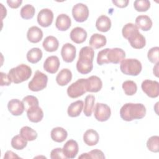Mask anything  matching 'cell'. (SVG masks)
<instances>
[{
    "mask_svg": "<svg viewBox=\"0 0 159 159\" xmlns=\"http://www.w3.org/2000/svg\"><path fill=\"white\" fill-rule=\"evenodd\" d=\"M86 87L87 92L97 93L101 89L102 82L98 76H91L86 79Z\"/></svg>",
    "mask_w": 159,
    "mask_h": 159,
    "instance_id": "16",
    "label": "cell"
},
{
    "mask_svg": "<svg viewBox=\"0 0 159 159\" xmlns=\"http://www.w3.org/2000/svg\"><path fill=\"white\" fill-rule=\"evenodd\" d=\"M71 24V19L66 14H59L55 21V26L60 31H65L68 30L70 27Z\"/></svg>",
    "mask_w": 159,
    "mask_h": 159,
    "instance_id": "20",
    "label": "cell"
},
{
    "mask_svg": "<svg viewBox=\"0 0 159 159\" xmlns=\"http://www.w3.org/2000/svg\"><path fill=\"white\" fill-rule=\"evenodd\" d=\"M22 102L24 103L25 111L32 106H39L38 99L35 96L32 95L25 96L22 99Z\"/></svg>",
    "mask_w": 159,
    "mask_h": 159,
    "instance_id": "39",
    "label": "cell"
},
{
    "mask_svg": "<svg viewBox=\"0 0 159 159\" xmlns=\"http://www.w3.org/2000/svg\"><path fill=\"white\" fill-rule=\"evenodd\" d=\"M76 47L70 43H65L61 50V55L64 61L72 62L76 57Z\"/></svg>",
    "mask_w": 159,
    "mask_h": 159,
    "instance_id": "13",
    "label": "cell"
},
{
    "mask_svg": "<svg viewBox=\"0 0 159 159\" xmlns=\"http://www.w3.org/2000/svg\"><path fill=\"white\" fill-rule=\"evenodd\" d=\"M20 135L27 141L35 140L37 137V132L29 126L22 127L20 130Z\"/></svg>",
    "mask_w": 159,
    "mask_h": 159,
    "instance_id": "31",
    "label": "cell"
},
{
    "mask_svg": "<svg viewBox=\"0 0 159 159\" xmlns=\"http://www.w3.org/2000/svg\"><path fill=\"white\" fill-rule=\"evenodd\" d=\"M60 62L58 57L52 55L46 58L43 63V69L48 73L51 74L55 73L59 67Z\"/></svg>",
    "mask_w": 159,
    "mask_h": 159,
    "instance_id": "15",
    "label": "cell"
},
{
    "mask_svg": "<svg viewBox=\"0 0 159 159\" xmlns=\"http://www.w3.org/2000/svg\"><path fill=\"white\" fill-rule=\"evenodd\" d=\"M72 15L75 20L78 22H83L89 16L88 6L83 3H77L72 8Z\"/></svg>",
    "mask_w": 159,
    "mask_h": 159,
    "instance_id": "11",
    "label": "cell"
},
{
    "mask_svg": "<svg viewBox=\"0 0 159 159\" xmlns=\"http://www.w3.org/2000/svg\"><path fill=\"white\" fill-rule=\"evenodd\" d=\"M147 147L148 149L155 153L159 152V137L157 135L152 136L147 142Z\"/></svg>",
    "mask_w": 159,
    "mask_h": 159,
    "instance_id": "37",
    "label": "cell"
},
{
    "mask_svg": "<svg viewBox=\"0 0 159 159\" xmlns=\"http://www.w3.org/2000/svg\"><path fill=\"white\" fill-rule=\"evenodd\" d=\"M62 149L66 158H74L79 151L78 144L76 141L70 139L65 143Z\"/></svg>",
    "mask_w": 159,
    "mask_h": 159,
    "instance_id": "14",
    "label": "cell"
},
{
    "mask_svg": "<svg viewBox=\"0 0 159 159\" xmlns=\"http://www.w3.org/2000/svg\"><path fill=\"white\" fill-rule=\"evenodd\" d=\"M11 146L13 148L19 150L24 149L27 145V141L25 140L20 134L15 135L11 140Z\"/></svg>",
    "mask_w": 159,
    "mask_h": 159,
    "instance_id": "33",
    "label": "cell"
},
{
    "mask_svg": "<svg viewBox=\"0 0 159 159\" xmlns=\"http://www.w3.org/2000/svg\"><path fill=\"white\" fill-rule=\"evenodd\" d=\"M7 108L10 113L15 116L22 115L25 110L23 102L17 99L10 100L7 103Z\"/></svg>",
    "mask_w": 159,
    "mask_h": 159,
    "instance_id": "17",
    "label": "cell"
},
{
    "mask_svg": "<svg viewBox=\"0 0 159 159\" xmlns=\"http://www.w3.org/2000/svg\"><path fill=\"white\" fill-rule=\"evenodd\" d=\"M53 20V13L48 8L41 9L37 15V22L38 24L43 27H49Z\"/></svg>",
    "mask_w": 159,
    "mask_h": 159,
    "instance_id": "12",
    "label": "cell"
},
{
    "mask_svg": "<svg viewBox=\"0 0 159 159\" xmlns=\"http://www.w3.org/2000/svg\"><path fill=\"white\" fill-rule=\"evenodd\" d=\"M86 79H78L70 84L67 88V94L71 98H77L81 96L86 91Z\"/></svg>",
    "mask_w": 159,
    "mask_h": 159,
    "instance_id": "8",
    "label": "cell"
},
{
    "mask_svg": "<svg viewBox=\"0 0 159 159\" xmlns=\"http://www.w3.org/2000/svg\"><path fill=\"white\" fill-rule=\"evenodd\" d=\"M135 9L138 12H145L150 7V2L148 0H136L134 2Z\"/></svg>",
    "mask_w": 159,
    "mask_h": 159,
    "instance_id": "38",
    "label": "cell"
},
{
    "mask_svg": "<svg viewBox=\"0 0 159 159\" xmlns=\"http://www.w3.org/2000/svg\"><path fill=\"white\" fill-rule=\"evenodd\" d=\"M83 101L81 100H78L71 103L68 107V115L71 117L79 116L83 109Z\"/></svg>",
    "mask_w": 159,
    "mask_h": 159,
    "instance_id": "28",
    "label": "cell"
},
{
    "mask_svg": "<svg viewBox=\"0 0 159 159\" xmlns=\"http://www.w3.org/2000/svg\"><path fill=\"white\" fill-rule=\"evenodd\" d=\"M72 79V73L68 68H63L56 76V82L60 86H63L68 84Z\"/></svg>",
    "mask_w": 159,
    "mask_h": 159,
    "instance_id": "24",
    "label": "cell"
},
{
    "mask_svg": "<svg viewBox=\"0 0 159 159\" xmlns=\"http://www.w3.org/2000/svg\"><path fill=\"white\" fill-rule=\"evenodd\" d=\"M1 76V86H9L11 83V80H10L8 74L4 73L3 72L0 73Z\"/></svg>",
    "mask_w": 159,
    "mask_h": 159,
    "instance_id": "42",
    "label": "cell"
},
{
    "mask_svg": "<svg viewBox=\"0 0 159 159\" xmlns=\"http://www.w3.org/2000/svg\"><path fill=\"white\" fill-rule=\"evenodd\" d=\"M146 114V108L141 103H126L120 109V116L125 121L141 119Z\"/></svg>",
    "mask_w": 159,
    "mask_h": 159,
    "instance_id": "4",
    "label": "cell"
},
{
    "mask_svg": "<svg viewBox=\"0 0 159 159\" xmlns=\"http://www.w3.org/2000/svg\"><path fill=\"white\" fill-rule=\"evenodd\" d=\"M125 57L124 50L120 48H106L99 51L97 56V63L99 65L104 64H118Z\"/></svg>",
    "mask_w": 159,
    "mask_h": 159,
    "instance_id": "2",
    "label": "cell"
},
{
    "mask_svg": "<svg viewBox=\"0 0 159 159\" xmlns=\"http://www.w3.org/2000/svg\"><path fill=\"white\" fill-rule=\"evenodd\" d=\"M94 52L89 46H85L81 48L79 58L76 63L77 71L83 75L90 73L93 68V59Z\"/></svg>",
    "mask_w": 159,
    "mask_h": 159,
    "instance_id": "3",
    "label": "cell"
},
{
    "mask_svg": "<svg viewBox=\"0 0 159 159\" xmlns=\"http://www.w3.org/2000/svg\"><path fill=\"white\" fill-rule=\"evenodd\" d=\"M122 87L125 94L127 96H132L135 94L137 91L136 83L131 80L125 81L122 83Z\"/></svg>",
    "mask_w": 159,
    "mask_h": 159,
    "instance_id": "34",
    "label": "cell"
},
{
    "mask_svg": "<svg viewBox=\"0 0 159 159\" xmlns=\"http://www.w3.org/2000/svg\"><path fill=\"white\" fill-rule=\"evenodd\" d=\"M122 36L128 40L132 47L135 49H141L145 46V37L139 32L137 27L132 23H127L122 28Z\"/></svg>",
    "mask_w": 159,
    "mask_h": 159,
    "instance_id": "1",
    "label": "cell"
},
{
    "mask_svg": "<svg viewBox=\"0 0 159 159\" xmlns=\"http://www.w3.org/2000/svg\"><path fill=\"white\" fill-rule=\"evenodd\" d=\"M78 158H100L104 159L105 158V156L104 153L98 149H95L91 150L88 153H82L80 156L78 157Z\"/></svg>",
    "mask_w": 159,
    "mask_h": 159,
    "instance_id": "36",
    "label": "cell"
},
{
    "mask_svg": "<svg viewBox=\"0 0 159 159\" xmlns=\"http://www.w3.org/2000/svg\"><path fill=\"white\" fill-rule=\"evenodd\" d=\"M141 62L135 58H126L121 61L120 70L125 75L137 76L142 71Z\"/></svg>",
    "mask_w": 159,
    "mask_h": 159,
    "instance_id": "6",
    "label": "cell"
},
{
    "mask_svg": "<svg viewBox=\"0 0 159 159\" xmlns=\"http://www.w3.org/2000/svg\"><path fill=\"white\" fill-rule=\"evenodd\" d=\"M22 0H7V3L8 6L12 8V9H17L18 8L20 4H22Z\"/></svg>",
    "mask_w": 159,
    "mask_h": 159,
    "instance_id": "44",
    "label": "cell"
},
{
    "mask_svg": "<svg viewBox=\"0 0 159 159\" xmlns=\"http://www.w3.org/2000/svg\"><path fill=\"white\" fill-rule=\"evenodd\" d=\"M112 2L116 6L120 8L127 7L129 2L128 0H112Z\"/></svg>",
    "mask_w": 159,
    "mask_h": 159,
    "instance_id": "43",
    "label": "cell"
},
{
    "mask_svg": "<svg viewBox=\"0 0 159 159\" xmlns=\"http://www.w3.org/2000/svg\"><path fill=\"white\" fill-rule=\"evenodd\" d=\"M50 136L53 141L61 143L66 140L68 136V133L67 131L63 127H57L51 130Z\"/></svg>",
    "mask_w": 159,
    "mask_h": 159,
    "instance_id": "29",
    "label": "cell"
},
{
    "mask_svg": "<svg viewBox=\"0 0 159 159\" xmlns=\"http://www.w3.org/2000/svg\"><path fill=\"white\" fill-rule=\"evenodd\" d=\"M43 37L42 30L37 26L30 27L27 32V38L32 43L39 42Z\"/></svg>",
    "mask_w": 159,
    "mask_h": 159,
    "instance_id": "21",
    "label": "cell"
},
{
    "mask_svg": "<svg viewBox=\"0 0 159 159\" xmlns=\"http://www.w3.org/2000/svg\"><path fill=\"white\" fill-rule=\"evenodd\" d=\"M26 112L29 120L32 122H39L43 117V112L39 106H32L28 109Z\"/></svg>",
    "mask_w": 159,
    "mask_h": 159,
    "instance_id": "19",
    "label": "cell"
},
{
    "mask_svg": "<svg viewBox=\"0 0 159 159\" xmlns=\"http://www.w3.org/2000/svg\"><path fill=\"white\" fill-rule=\"evenodd\" d=\"M35 12V9L32 5L26 4L21 8L20 14L24 19H30L34 16Z\"/></svg>",
    "mask_w": 159,
    "mask_h": 159,
    "instance_id": "35",
    "label": "cell"
},
{
    "mask_svg": "<svg viewBox=\"0 0 159 159\" xmlns=\"http://www.w3.org/2000/svg\"><path fill=\"white\" fill-rule=\"evenodd\" d=\"M94 101L95 98L93 95L89 94L86 96L84 99V107L83 109L84 114L86 116L89 117L91 116L94 107Z\"/></svg>",
    "mask_w": 159,
    "mask_h": 159,
    "instance_id": "32",
    "label": "cell"
},
{
    "mask_svg": "<svg viewBox=\"0 0 159 159\" xmlns=\"http://www.w3.org/2000/svg\"><path fill=\"white\" fill-rule=\"evenodd\" d=\"M137 28L143 31L150 30L152 27V21L150 17L147 15H140L135 19V24Z\"/></svg>",
    "mask_w": 159,
    "mask_h": 159,
    "instance_id": "22",
    "label": "cell"
},
{
    "mask_svg": "<svg viewBox=\"0 0 159 159\" xmlns=\"http://www.w3.org/2000/svg\"><path fill=\"white\" fill-rule=\"evenodd\" d=\"M42 55L43 53L41 49L37 47H35L31 48L28 51L26 57L29 62L34 64L37 63L41 60V58H42Z\"/></svg>",
    "mask_w": 159,
    "mask_h": 159,
    "instance_id": "30",
    "label": "cell"
},
{
    "mask_svg": "<svg viewBox=\"0 0 159 159\" xmlns=\"http://www.w3.org/2000/svg\"><path fill=\"white\" fill-rule=\"evenodd\" d=\"M159 47H154L151 48L148 53H147V57L149 61L153 63H157L159 61Z\"/></svg>",
    "mask_w": 159,
    "mask_h": 159,
    "instance_id": "40",
    "label": "cell"
},
{
    "mask_svg": "<svg viewBox=\"0 0 159 159\" xmlns=\"http://www.w3.org/2000/svg\"><path fill=\"white\" fill-rule=\"evenodd\" d=\"M99 139L98 133L94 129L87 130L83 135L84 142L88 146L96 145Z\"/></svg>",
    "mask_w": 159,
    "mask_h": 159,
    "instance_id": "25",
    "label": "cell"
},
{
    "mask_svg": "<svg viewBox=\"0 0 159 159\" xmlns=\"http://www.w3.org/2000/svg\"><path fill=\"white\" fill-rule=\"evenodd\" d=\"M42 46L47 52H53L58 49L59 42L55 37L49 35L44 39L42 43Z\"/></svg>",
    "mask_w": 159,
    "mask_h": 159,
    "instance_id": "27",
    "label": "cell"
},
{
    "mask_svg": "<svg viewBox=\"0 0 159 159\" xmlns=\"http://www.w3.org/2000/svg\"><path fill=\"white\" fill-rule=\"evenodd\" d=\"M19 158V157L15 153L11 150H8L5 153V155L4 156V158Z\"/></svg>",
    "mask_w": 159,
    "mask_h": 159,
    "instance_id": "45",
    "label": "cell"
},
{
    "mask_svg": "<svg viewBox=\"0 0 159 159\" xmlns=\"http://www.w3.org/2000/svg\"><path fill=\"white\" fill-rule=\"evenodd\" d=\"M50 158L52 159H65L66 158V157L65 156L63 152V149L61 148H55L54 149H53L51 151L50 153Z\"/></svg>",
    "mask_w": 159,
    "mask_h": 159,
    "instance_id": "41",
    "label": "cell"
},
{
    "mask_svg": "<svg viewBox=\"0 0 159 159\" xmlns=\"http://www.w3.org/2000/svg\"><path fill=\"white\" fill-rule=\"evenodd\" d=\"M111 111L109 106L103 103H96L94 107V115L95 119L99 122L107 120L111 117Z\"/></svg>",
    "mask_w": 159,
    "mask_h": 159,
    "instance_id": "9",
    "label": "cell"
},
{
    "mask_svg": "<svg viewBox=\"0 0 159 159\" xmlns=\"http://www.w3.org/2000/svg\"><path fill=\"white\" fill-rule=\"evenodd\" d=\"M32 69L25 64H20L11 68L8 73V76L11 81L15 84H19L27 81L32 75Z\"/></svg>",
    "mask_w": 159,
    "mask_h": 159,
    "instance_id": "5",
    "label": "cell"
},
{
    "mask_svg": "<svg viewBox=\"0 0 159 159\" xmlns=\"http://www.w3.org/2000/svg\"><path fill=\"white\" fill-rule=\"evenodd\" d=\"M47 82V76L40 71L37 70L35 72L32 80L29 83L28 88L30 91L34 92L42 91L46 88Z\"/></svg>",
    "mask_w": 159,
    "mask_h": 159,
    "instance_id": "7",
    "label": "cell"
},
{
    "mask_svg": "<svg viewBox=\"0 0 159 159\" xmlns=\"http://www.w3.org/2000/svg\"><path fill=\"white\" fill-rule=\"evenodd\" d=\"M71 40L78 44L83 43L87 38V32L82 27H76L73 28L70 34Z\"/></svg>",
    "mask_w": 159,
    "mask_h": 159,
    "instance_id": "18",
    "label": "cell"
},
{
    "mask_svg": "<svg viewBox=\"0 0 159 159\" xmlns=\"http://www.w3.org/2000/svg\"><path fill=\"white\" fill-rule=\"evenodd\" d=\"M158 63H156V65L153 67V74H154L157 77H158Z\"/></svg>",
    "mask_w": 159,
    "mask_h": 159,
    "instance_id": "46",
    "label": "cell"
},
{
    "mask_svg": "<svg viewBox=\"0 0 159 159\" xmlns=\"http://www.w3.org/2000/svg\"><path fill=\"white\" fill-rule=\"evenodd\" d=\"M106 42L107 39L104 35L96 33L91 36L89 41V45L91 48L98 49L106 45Z\"/></svg>",
    "mask_w": 159,
    "mask_h": 159,
    "instance_id": "23",
    "label": "cell"
},
{
    "mask_svg": "<svg viewBox=\"0 0 159 159\" xmlns=\"http://www.w3.org/2000/svg\"><path fill=\"white\" fill-rule=\"evenodd\" d=\"M142 91L150 98H155L159 95V83L157 81L145 80L141 84Z\"/></svg>",
    "mask_w": 159,
    "mask_h": 159,
    "instance_id": "10",
    "label": "cell"
},
{
    "mask_svg": "<svg viewBox=\"0 0 159 159\" xmlns=\"http://www.w3.org/2000/svg\"><path fill=\"white\" fill-rule=\"evenodd\" d=\"M96 29L102 32H106L111 27V21L109 17L105 15L100 16L96 22Z\"/></svg>",
    "mask_w": 159,
    "mask_h": 159,
    "instance_id": "26",
    "label": "cell"
}]
</instances>
